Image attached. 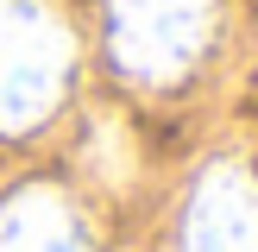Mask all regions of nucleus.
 I'll return each instance as SVG.
<instances>
[{
    "instance_id": "f257e3e1",
    "label": "nucleus",
    "mask_w": 258,
    "mask_h": 252,
    "mask_svg": "<svg viewBox=\"0 0 258 252\" xmlns=\"http://www.w3.org/2000/svg\"><path fill=\"white\" fill-rule=\"evenodd\" d=\"M70 76V32L44 0H0V133L38 126Z\"/></svg>"
},
{
    "instance_id": "f03ea898",
    "label": "nucleus",
    "mask_w": 258,
    "mask_h": 252,
    "mask_svg": "<svg viewBox=\"0 0 258 252\" xmlns=\"http://www.w3.org/2000/svg\"><path fill=\"white\" fill-rule=\"evenodd\" d=\"M113 57L145 82L189 70L208 38V0H113Z\"/></svg>"
},
{
    "instance_id": "7ed1b4c3",
    "label": "nucleus",
    "mask_w": 258,
    "mask_h": 252,
    "mask_svg": "<svg viewBox=\"0 0 258 252\" xmlns=\"http://www.w3.org/2000/svg\"><path fill=\"white\" fill-rule=\"evenodd\" d=\"M183 252H258V189L239 164H214L183 214Z\"/></svg>"
},
{
    "instance_id": "20e7f679",
    "label": "nucleus",
    "mask_w": 258,
    "mask_h": 252,
    "mask_svg": "<svg viewBox=\"0 0 258 252\" xmlns=\"http://www.w3.org/2000/svg\"><path fill=\"white\" fill-rule=\"evenodd\" d=\"M0 252H88L70 202L50 189H19L0 208Z\"/></svg>"
}]
</instances>
